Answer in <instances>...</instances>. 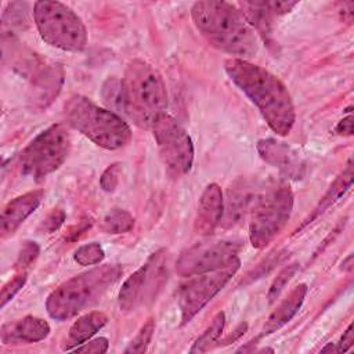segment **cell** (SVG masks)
Wrapping results in <instances>:
<instances>
[{"mask_svg":"<svg viewBox=\"0 0 354 354\" xmlns=\"http://www.w3.org/2000/svg\"><path fill=\"white\" fill-rule=\"evenodd\" d=\"M230 79L259 108L278 136H288L296 120L295 105L286 86L270 71L248 59L230 58L224 64Z\"/></svg>","mask_w":354,"mask_h":354,"instance_id":"cell-1","label":"cell"},{"mask_svg":"<svg viewBox=\"0 0 354 354\" xmlns=\"http://www.w3.org/2000/svg\"><path fill=\"white\" fill-rule=\"evenodd\" d=\"M196 29L216 48L246 59L259 51V39L241 10L218 0L196 1L191 8Z\"/></svg>","mask_w":354,"mask_h":354,"instance_id":"cell-2","label":"cell"},{"mask_svg":"<svg viewBox=\"0 0 354 354\" xmlns=\"http://www.w3.org/2000/svg\"><path fill=\"white\" fill-rule=\"evenodd\" d=\"M122 111L142 129H152L166 113L167 94L160 73L148 62L131 61L120 80Z\"/></svg>","mask_w":354,"mask_h":354,"instance_id":"cell-3","label":"cell"},{"mask_svg":"<svg viewBox=\"0 0 354 354\" xmlns=\"http://www.w3.org/2000/svg\"><path fill=\"white\" fill-rule=\"evenodd\" d=\"M122 274L118 264H105L72 277L55 288L46 301L47 313L57 321L77 315L115 283Z\"/></svg>","mask_w":354,"mask_h":354,"instance_id":"cell-4","label":"cell"},{"mask_svg":"<svg viewBox=\"0 0 354 354\" xmlns=\"http://www.w3.org/2000/svg\"><path fill=\"white\" fill-rule=\"evenodd\" d=\"M64 111L66 123L101 148L119 149L131 140V129L119 115L83 95H72Z\"/></svg>","mask_w":354,"mask_h":354,"instance_id":"cell-5","label":"cell"},{"mask_svg":"<svg viewBox=\"0 0 354 354\" xmlns=\"http://www.w3.org/2000/svg\"><path fill=\"white\" fill-rule=\"evenodd\" d=\"M33 18L41 39L65 51H80L87 44V30L80 17L59 1L41 0L33 4Z\"/></svg>","mask_w":354,"mask_h":354,"instance_id":"cell-6","label":"cell"},{"mask_svg":"<svg viewBox=\"0 0 354 354\" xmlns=\"http://www.w3.org/2000/svg\"><path fill=\"white\" fill-rule=\"evenodd\" d=\"M71 149V136L65 124L57 123L36 136L21 152L19 166L25 176L41 180L55 171Z\"/></svg>","mask_w":354,"mask_h":354,"instance_id":"cell-7","label":"cell"},{"mask_svg":"<svg viewBox=\"0 0 354 354\" xmlns=\"http://www.w3.org/2000/svg\"><path fill=\"white\" fill-rule=\"evenodd\" d=\"M293 202V192L288 185L272 188L257 199L249 223L253 248L263 249L275 239L292 214Z\"/></svg>","mask_w":354,"mask_h":354,"instance_id":"cell-8","label":"cell"},{"mask_svg":"<svg viewBox=\"0 0 354 354\" xmlns=\"http://www.w3.org/2000/svg\"><path fill=\"white\" fill-rule=\"evenodd\" d=\"M152 133L166 173L173 178L185 176L194 163V145L185 129L165 113L152 126Z\"/></svg>","mask_w":354,"mask_h":354,"instance_id":"cell-9","label":"cell"},{"mask_svg":"<svg viewBox=\"0 0 354 354\" xmlns=\"http://www.w3.org/2000/svg\"><path fill=\"white\" fill-rule=\"evenodd\" d=\"M166 250L159 249L134 271L119 290V308L123 313L134 311L137 307L152 301L167 281Z\"/></svg>","mask_w":354,"mask_h":354,"instance_id":"cell-10","label":"cell"},{"mask_svg":"<svg viewBox=\"0 0 354 354\" xmlns=\"http://www.w3.org/2000/svg\"><path fill=\"white\" fill-rule=\"evenodd\" d=\"M239 266L241 261L236 260L224 268L189 277L180 286L177 300L183 325L188 324L230 282Z\"/></svg>","mask_w":354,"mask_h":354,"instance_id":"cell-11","label":"cell"},{"mask_svg":"<svg viewBox=\"0 0 354 354\" xmlns=\"http://www.w3.org/2000/svg\"><path fill=\"white\" fill-rule=\"evenodd\" d=\"M241 245L232 241H203L185 249L177 263L176 272L180 277H194L224 268L239 260Z\"/></svg>","mask_w":354,"mask_h":354,"instance_id":"cell-12","label":"cell"},{"mask_svg":"<svg viewBox=\"0 0 354 354\" xmlns=\"http://www.w3.org/2000/svg\"><path fill=\"white\" fill-rule=\"evenodd\" d=\"M30 80V101L39 109L47 108L59 94L64 83V69L59 64L43 61L35 54H28L18 62Z\"/></svg>","mask_w":354,"mask_h":354,"instance_id":"cell-13","label":"cell"},{"mask_svg":"<svg viewBox=\"0 0 354 354\" xmlns=\"http://www.w3.org/2000/svg\"><path fill=\"white\" fill-rule=\"evenodd\" d=\"M256 148L261 159L277 167L286 178L300 180L304 176L306 165L303 159L288 144L275 138H261Z\"/></svg>","mask_w":354,"mask_h":354,"instance_id":"cell-14","label":"cell"},{"mask_svg":"<svg viewBox=\"0 0 354 354\" xmlns=\"http://www.w3.org/2000/svg\"><path fill=\"white\" fill-rule=\"evenodd\" d=\"M224 213V198L221 188L212 183L209 184L199 199L196 217L194 223L195 232L202 236L212 235L220 225Z\"/></svg>","mask_w":354,"mask_h":354,"instance_id":"cell-15","label":"cell"},{"mask_svg":"<svg viewBox=\"0 0 354 354\" xmlns=\"http://www.w3.org/2000/svg\"><path fill=\"white\" fill-rule=\"evenodd\" d=\"M43 191L35 189L11 199L3 209L0 217L1 238L12 235L18 227L39 207L43 199Z\"/></svg>","mask_w":354,"mask_h":354,"instance_id":"cell-16","label":"cell"},{"mask_svg":"<svg viewBox=\"0 0 354 354\" xmlns=\"http://www.w3.org/2000/svg\"><path fill=\"white\" fill-rule=\"evenodd\" d=\"M50 333V325L47 321L26 315L21 319L7 322L0 329V339L4 344H22L36 343L46 339Z\"/></svg>","mask_w":354,"mask_h":354,"instance_id":"cell-17","label":"cell"},{"mask_svg":"<svg viewBox=\"0 0 354 354\" xmlns=\"http://www.w3.org/2000/svg\"><path fill=\"white\" fill-rule=\"evenodd\" d=\"M306 295H307L306 283H299L297 286H295L289 292V295L278 304V307L270 314L266 324L263 325L259 339L263 336H268V335L274 333L275 330L281 329L283 325H286L296 315L299 308L301 307V304L306 299Z\"/></svg>","mask_w":354,"mask_h":354,"instance_id":"cell-18","label":"cell"},{"mask_svg":"<svg viewBox=\"0 0 354 354\" xmlns=\"http://www.w3.org/2000/svg\"><path fill=\"white\" fill-rule=\"evenodd\" d=\"M353 177H354V166H353V160L348 159L344 170L336 177V180L332 183V185L324 194V196L321 198L318 205L314 207L313 213L301 223L300 227H297V230L295 232H299L301 228H304L307 224L313 223L318 216H321L324 212H326L332 205H335L351 187Z\"/></svg>","mask_w":354,"mask_h":354,"instance_id":"cell-19","label":"cell"},{"mask_svg":"<svg viewBox=\"0 0 354 354\" xmlns=\"http://www.w3.org/2000/svg\"><path fill=\"white\" fill-rule=\"evenodd\" d=\"M106 322L108 317L102 311H91L79 317L69 328V333L62 348L69 351L83 344L90 337H93L95 332H98Z\"/></svg>","mask_w":354,"mask_h":354,"instance_id":"cell-20","label":"cell"},{"mask_svg":"<svg viewBox=\"0 0 354 354\" xmlns=\"http://www.w3.org/2000/svg\"><path fill=\"white\" fill-rule=\"evenodd\" d=\"M256 194H253L249 187L241 185L234 189H230L227 205L224 207L221 223L225 228L234 227L241 223L242 217H245L246 210H249L257 201L254 199Z\"/></svg>","mask_w":354,"mask_h":354,"instance_id":"cell-21","label":"cell"},{"mask_svg":"<svg viewBox=\"0 0 354 354\" xmlns=\"http://www.w3.org/2000/svg\"><path fill=\"white\" fill-rule=\"evenodd\" d=\"M242 15L248 24L264 37V40L271 35V18L272 14L268 11L264 1H243L238 4Z\"/></svg>","mask_w":354,"mask_h":354,"instance_id":"cell-22","label":"cell"},{"mask_svg":"<svg viewBox=\"0 0 354 354\" xmlns=\"http://www.w3.org/2000/svg\"><path fill=\"white\" fill-rule=\"evenodd\" d=\"M224 324H225V315H224L223 311H220V313H217L214 315L213 321L202 332V335L194 342L192 347L189 348V353H205V351H209L210 347L221 336V332L224 329Z\"/></svg>","mask_w":354,"mask_h":354,"instance_id":"cell-23","label":"cell"},{"mask_svg":"<svg viewBox=\"0 0 354 354\" xmlns=\"http://www.w3.org/2000/svg\"><path fill=\"white\" fill-rule=\"evenodd\" d=\"M133 227H134L133 216L123 209H113L108 212L101 221V228L106 234L129 232Z\"/></svg>","mask_w":354,"mask_h":354,"instance_id":"cell-24","label":"cell"},{"mask_svg":"<svg viewBox=\"0 0 354 354\" xmlns=\"http://www.w3.org/2000/svg\"><path fill=\"white\" fill-rule=\"evenodd\" d=\"M155 330V319L149 318L137 332L134 339L129 343V346L124 348L126 354H141L148 348V344L151 343L152 335Z\"/></svg>","mask_w":354,"mask_h":354,"instance_id":"cell-25","label":"cell"},{"mask_svg":"<svg viewBox=\"0 0 354 354\" xmlns=\"http://www.w3.org/2000/svg\"><path fill=\"white\" fill-rule=\"evenodd\" d=\"M104 257H105V252H104L102 246L97 242H91V243L80 246L73 254L75 261L80 266L98 264L100 261L104 260Z\"/></svg>","mask_w":354,"mask_h":354,"instance_id":"cell-26","label":"cell"},{"mask_svg":"<svg viewBox=\"0 0 354 354\" xmlns=\"http://www.w3.org/2000/svg\"><path fill=\"white\" fill-rule=\"evenodd\" d=\"M299 268V264L297 263H292L286 267H283L279 274L274 278L270 289H268V293H267V299H268V303L272 304L281 295V292L283 290V288L286 286V283L292 279V277L296 274Z\"/></svg>","mask_w":354,"mask_h":354,"instance_id":"cell-27","label":"cell"},{"mask_svg":"<svg viewBox=\"0 0 354 354\" xmlns=\"http://www.w3.org/2000/svg\"><path fill=\"white\" fill-rule=\"evenodd\" d=\"M26 22V4L10 3L3 14V29L8 26L10 32L15 28H21Z\"/></svg>","mask_w":354,"mask_h":354,"instance_id":"cell-28","label":"cell"},{"mask_svg":"<svg viewBox=\"0 0 354 354\" xmlns=\"http://www.w3.org/2000/svg\"><path fill=\"white\" fill-rule=\"evenodd\" d=\"M39 252H40V249L36 242L26 241L18 253V257L15 261V268L19 271H25L37 259Z\"/></svg>","mask_w":354,"mask_h":354,"instance_id":"cell-29","label":"cell"},{"mask_svg":"<svg viewBox=\"0 0 354 354\" xmlns=\"http://www.w3.org/2000/svg\"><path fill=\"white\" fill-rule=\"evenodd\" d=\"M288 252L286 250H278L275 253H271L267 259L263 260V263H260L250 274H248L249 277V281H253V279H257L260 277H263L264 274H267L270 270H272L278 263H281L285 257H286Z\"/></svg>","mask_w":354,"mask_h":354,"instance_id":"cell-30","label":"cell"},{"mask_svg":"<svg viewBox=\"0 0 354 354\" xmlns=\"http://www.w3.org/2000/svg\"><path fill=\"white\" fill-rule=\"evenodd\" d=\"M102 95L109 106H116L122 111V94H120V80L109 77L102 87Z\"/></svg>","mask_w":354,"mask_h":354,"instance_id":"cell-31","label":"cell"},{"mask_svg":"<svg viewBox=\"0 0 354 354\" xmlns=\"http://www.w3.org/2000/svg\"><path fill=\"white\" fill-rule=\"evenodd\" d=\"M25 282H26V272L21 271L18 275H15L12 279H10L1 288V293H0L1 307H4L10 300H12V297L21 290V288L25 285Z\"/></svg>","mask_w":354,"mask_h":354,"instance_id":"cell-32","label":"cell"},{"mask_svg":"<svg viewBox=\"0 0 354 354\" xmlns=\"http://www.w3.org/2000/svg\"><path fill=\"white\" fill-rule=\"evenodd\" d=\"M119 174H120V165L119 163L109 165L104 170L101 180H100L102 189L108 191V192L115 191V188L118 187V183H119Z\"/></svg>","mask_w":354,"mask_h":354,"instance_id":"cell-33","label":"cell"},{"mask_svg":"<svg viewBox=\"0 0 354 354\" xmlns=\"http://www.w3.org/2000/svg\"><path fill=\"white\" fill-rule=\"evenodd\" d=\"M108 339L106 337H97L94 340L84 342L83 344L73 348L75 353H88V354H102L108 350Z\"/></svg>","mask_w":354,"mask_h":354,"instance_id":"cell-34","label":"cell"},{"mask_svg":"<svg viewBox=\"0 0 354 354\" xmlns=\"http://www.w3.org/2000/svg\"><path fill=\"white\" fill-rule=\"evenodd\" d=\"M65 220V212L61 209H54L47 214V217L43 220L40 230L46 232H54L61 227V224Z\"/></svg>","mask_w":354,"mask_h":354,"instance_id":"cell-35","label":"cell"},{"mask_svg":"<svg viewBox=\"0 0 354 354\" xmlns=\"http://www.w3.org/2000/svg\"><path fill=\"white\" fill-rule=\"evenodd\" d=\"M268 11L274 15H281V14H286L289 11H292V8L295 6H297V1H277V0H272V1H264Z\"/></svg>","mask_w":354,"mask_h":354,"instance_id":"cell-36","label":"cell"},{"mask_svg":"<svg viewBox=\"0 0 354 354\" xmlns=\"http://www.w3.org/2000/svg\"><path fill=\"white\" fill-rule=\"evenodd\" d=\"M354 343V332H353V324L347 326V329L343 332V336L340 337L337 346H336V353H346L351 348Z\"/></svg>","mask_w":354,"mask_h":354,"instance_id":"cell-37","label":"cell"},{"mask_svg":"<svg viewBox=\"0 0 354 354\" xmlns=\"http://www.w3.org/2000/svg\"><path fill=\"white\" fill-rule=\"evenodd\" d=\"M336 133L340 136H351L353 134V115L348 113L346 118H343L337 126H336Z\"/></svg>","mask_w":354,"mask_h":354,"instance_id":"cell-38","label":"cell"},{"mask_svg":"<svg viewBox=\"0 0 354 354\" xmlns=\"http://www.w3.org/2000/svg\"><path fill=\"white\" fill-rule=\"evenodd\" d=\"M246 329H248V324H241V325H238V328L225 339V343H232V342H235L238 337H241L245 332H246Z\"/></svg>","mask_w":354,"mask_h":354,"instance_id":"cell-39","label":"cell"},{"mask_svg":"<svg viewBox=\"0 0 354 354\" xmlns=\"http://www.w3.org/2000/svg\"><path fill=\"white\" fill-rule=\"evenodd\" d=\"M353 254H348L343 261H342V270L343 271H353Z\"/></svg>","mask_w":354,"mask_h":354,"instance_id":"cell-40","label":"cell"},{"mask_svg":"<svg viewBox=\"0 0 354 354\" xmlns=\"http://www.w3.org/2000/svg\"><path fill=\"white\" fill-rule=\"evenodd\" d=\"M322 353H326V351H333V353H336V347L332 344V343H329L326 347H324L322 350H321Z\"/></svg>","mask_w":354,"mask_h":354,"instance_id":"cell-41","label":"cell"}]
</instances>
